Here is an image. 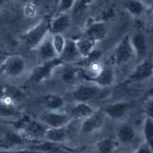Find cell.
Returning a JSON list of instances; mask_svg holds the SVG:
<instances>
[{"instance_id": "obj_1", "label": "cell", "mask_w": 153, "mask_h": 153, "mask_svg": "<svg viewBox=\"0 0 153 153\" xmlns=\"http://www.w3.org/2000/svg\"><path fill=\"white\" fill-rule=\"evenodd\" d=\"M19 126L18 132L23 138L33 143H38L44 139L48 126H46L41 120H34L30 118H22V116L18 119Z\"/></svg>"}, {"instance_id": "obj_2", "label": "cell", "mask_w": 153, "mask_h": 153, "mask_svg": "<svg viewBox=\"0 0 153 153\" xmlns=\"http://www.w3.org/2000/svg\"><path fill=\"white\" fill-rule=\"evenodd\" d=\"M50 34V21L44 19L23 34L22 42L27 49L36 50Z\"/></svg>"}, {"instance_id": "obj_3", "label": "cell", "mask_w": 153, "mask_h": 153, "mask_svg": "<svg viewBox=\"0 0 153 153\" xmlns=\"http://www.w3.org/2000/svg\"><path fill=\"white\" fill-rule=\"evenodd\" d=\"M134 58H136V53L130 41V35H125L112 51L110 61L112 65H122Z\"/></svg>"}, {"instance_id": "obj_4", "label": "cell", "mask_w": 153, "mask_h": 153, "mask_svg": "<svg viewBox=\"0 0 153 153\" xmlns=\"http://www.w3.org/2000/svg\"><path fill=\"white\" fill-rule=\"evenodd\" d=\"M26 70V61L21 55H10L0 64V73L7 78H19Z\"/></svg>"}, {"instance_id": "obj_5", "label": "cell", "mask_w": 153, "mask_h": 153, "mask_svg": "<svg viewBox=\"0 0 153 153\" xmlns=\"http://www.w3.org/2000/svg\"><path fill=\"white\" fill-rule=\"evenodd\" d=\"M64 62L59 57L49 60V61L41 62L38 66H36L31 71L29 79L34 82H45L48 79L55 73L56 69L62 65Z\"/></svg>"}, {"instance_id": "obj_6", "label": "cell", "mask_w": 153, "mask_h": 153, "mask_svg": "<svg viewBox=\"0 0 153 153\" xmlns=\"http://www.w3.org/2000/svg\"><path fill=\"white\" fill-rule=\"evenodd\" d=\"M153 76V55H146L135 67L128 80L130 82H140Z\"/></svg>"}, {"instance_id": "obj_7", "label": "cell", "mask_w": 153, "mask_h": 153, "mask_svg": "<svg viewBox=\"0 0 153 153\" xmlns=\"http://www.w3.org/2000/svg\"><path fill=\"white\" fill-rule=\"evenodd\" d=\"M41 121L46 126L50 128H60L66 127L72 120L69 114L62 112L60 111H49L40 116Z\"/></svg>"}, {"instance_id": "obj_8", "label": "cell", "mask_w": 153, "mask_h": 153, "mask_svg": "<svg viewBox=\"0 0 153 153\" xmlns=\"http://www.w3.org/2000/svg\"><path fill=\"white\" fill-rule=\"evenodd\" d=\"M103 88L96 85L95 83L91 82H87L85 83L79 84L75 87L73 90V98L76 102H86L94 99L96 96H98Z\"/></svg>"}, {"instance_id": "obj_9", "label": "cell", "mask_w": 153, "mask_h": 153, "mask_svg": "<svg viewBox=\"0 0 153 153\" xmlns=\"http://www.w3.org/2000/svg\"><path fill=\"white\" fill-rule=\"evenodd\" d=\"M105 114L103 111H94L93 114L83 119L80 126V131L83 134H92L96 131L100 130L105 123Z\"/></svg>"}, {"instance_id": "obj_10", "label": "cell", "mask_w": 153, "mask_h": 153, "mask_svg": "<svg viewBox=\"0 0 153 153\" xmlns=\"http://www.w3.org/2000/svg\"><path fill=\"white\" fill-rule=\"evenodd\" d=\"M83 34L91 38L92 40H94L96 43L102 42L108 35L107 23L102 21H99V19L91 22L87 25Z\"/></svg>"}, {"instance_id": "obj_11", "label": "cell", "mask_w": 153, "mask_h": 153, "mask_svg": "<svg viewBox=\"0 0 153 153\" xmlns=\"http://www.w3.org/2000/svg\"><path fill=\"white\" fill-rule=\"evenodd\" d=\"M130 106L127 102H115L107 105L104 108L105 115L112 120H121L128 114Z\"/></svg>"}, {"instance_id": "obj_12", "label": "cell", "mask_w": 153, "mask_h": 153, "mask_svg": "<svg viewBox=\"0 0 153 153\" xmlns=\"http://www.w3.org/2000/svg\"><path fill=\"white\" fill-rule=\"evenodd\" d=\"M59 58L62 60L64 63H79L82 59L79 51L76 47V41L73 39H67L66 45L64 47L61 54L59 55Z\"/></svg>"}, {"instance_id": "obj_13", "label": "cell", "mask_w": 153, "mask_h": 153, "mask_svg": "<svg viewBox=\"0 0 153 153\" xmlns=\"http://www.w3.org/2000/svg\"><path fill=\"white\" fill-rule=\"evenodd\" d=\"M71 22L72 19L69 13H58L50 21L51 34H63L70 27Z\"/></svg>"}, {"instance_id": "obj_14", "label": "cell", "mask_w": 153, "mask_h": 153, "mask_svg": "<svg viewBox=\"0 0 153 153\" xmlns=\"http://www.w3.org/2000/svg\"><path fill=\"white\" fill-rule=\"evenodd\" d=\"M130 41L135 51L136 57H146L147 52V41L146 34L142 30H137L130 36Z\"/></svg>"}, {"instance_id": "obj_15", "label": "cell", "mask_w": 153, "mask_h": 153, "mask_svg": "<svg viewBox=\"0 0 153 153\" xmlns=\"http://www.w3.org/2000/svg\"><path fill=\"white\" fill-rule=\"evenodd\" d=\"M36 51H37L38 58L41 62L49 61V60L58 57V55L53 48V45H52L51 34L37 47Z\"/></svg>"}, {"instance_id": "obj_16", "label": "cell", "mask_w": 153, "mask_h": 153, "mask_svg": "<svg viewBox=\"0 0 153 153\" xmlns=\"http://www.w3.org/2000/svg\"><path fill=\"white\" fill-rule=\"evenodd\" d=\"M90 82L95 83L96 85L100 86L101 88H107L111 86L115 82V74L112 67L105 65L101 73Z\"/></svg>"}, {"instance_id": "obj_17", "label": "cell", "mask_w": 153, "mask_h": 153, "mask_svg": "<svg viewBox=\"0 0 153 153\" xmlns=\"http://www.w3.org/2000/svg\"><path fill=\"white\" fill-rule=\"evenodd\" d=\"M95 110L86 102H76L69 112L72 119L83 120L94 114Z\"/></svg>"}, {"instance_id": "obj_18", "label": "cell", "mask_w": 153, "mask_h": 153, "mask_svg": "<svg viewBox=\"0 0 153 153\" xmlns=\"http://www.w3.org/2000/svg\"><path fill=\"white\" fill-rule=\"evenodd\" d=\"M22 117L19 111L14 104L8 103L0 100V118L8 122L9 120H18Z\"/></svg>"}, {"instance_id": "obj_19", "label": "cell", "mask_w": 153, "mask_h": 153, "mask_svg": "<svg viewBox=\"0 0 153 153\" xmlns=\"http://www.w3.org/2000/svg\"><path fill=\"white\" fill-rule=\"evenodd\" d=\"M55 73H57L59 79L62 82L66 83H70L73 80H75L76 76H78L79 70L76 69V66H74V64L63 63L62 65H60L56 69Z\"/></svg>"}, {"instance_id": "obj_20", "label": "cell", "mask_w": 153, "mask_h": 153, "mask_svg": "<svg viewBox=\"0 0 153 153\" xmlns=\"http://www.w3.org/2000/svg\"><path fill=\"white\" fill-rule=\"evenodd\" d=\"M137 136V133L135 128L130 124H122L117 129L116 132V137H117V140L122 144H130L135 140Z\"/></svg>"}, {"instance_id": "obj_21", "label": "cell", "mask_w": 153, "mask_h": 153, "mask_svg": "<svg viewBox=\"0 0 153 153\" xmlns=\"http://www.w3.org/2000/svg\"><path fill=\"white\" fill-rule=\"evenodd\" d=\"M75 41L82 58L87 57V56L96 49V45H97V43H96L94 40L87 37V36L84 34L79 39L75 40Z\"/></svg>"}, {"instance_id": "obj_22", "label": "cell", "mask_w": 153, "mask_h": 153, "mask_svg": "<svg viewBox=\"0 0 153 153\" xmlns=\"http://www.w3.org/2000/svg\"><path fill=\"white\" fill-rule=\"evenodd\" d=\"M67 131L65 127L60 128H50L48 127L44 140L51 143H60L67 140Z\"/></svg>"}, {"instance_id": "obj_23", "label": "cell", "mask_w": 153, "mask_h": 153, "mask_svg": "<svg viewBox=\"0 0 153 153\" xmlns=\"http://www.w3.org/2000/svg\"><path fill=\"white\" fill-rule=\"evenodd\" d=\"M124 8L133 18H140L147 10V7L140 0H126Z\"/></svg>"}, {"instance_id": "obj_24", "label": "cell", "mask_w": 153, "mask_h": 153, "mask_svg": "<svg viewBox=\"0 0 153 153\" xmlns=\"http://www.w3.org/2000/svg\"><path fill=\"white\" fill-rule=\"evenodd\" d=\"M117 146V142L111 138H106L96 143L95 149L97 153H114Z\"/></svg>"}, {"instance_id": "obj_25", "label": "cell", "mask_w": 153, "mask_h": 153, "mask_svg": "<svg viewBox=\"0 0 153 153\" xmlns=\"http://www.w3.org/2000/svg\"><path fill=\"white\" fill-rule=\"evenodd\" d=\"M44 102L50 111H60L65 105L64 99L56 94H48L44 98Z\"/></svg>"}, {"instance_id": "obj_26", "label": "cell", "mask_w": 153, "mask_h": 153, "mask_svg": "<svg viewBox=\"0 0 153 153\" xmlns=\"http://www.w3.org/2000/svg\"><path fill=\"white\" fill-rule=\"evenodd\" d=\"M143 134L144 142L153 148V119L146 116L143 120Z\"/></svg>"}, {"instance_id": "obj_27", "label": "cell", "mask_w": 153, "mask_h": 153, "mask_svg": "<svg viewBox=\"0 0 153 153\" xmlns=\"http://www.w3.org/2000/svg\"><path fill=\"white\" fill-rule=\"evenodd\" d=\"M51 37L52 45H53L54 50L59 57V55L61 54L62 51L64 50V47L66 45L67 38L64 37L63 34H51Z\"/></svg>"}, {"instance_id": "obj_28", "label": "cell", "mask_w": 153, "mask_h": 153, "mask_svg": "<svg viewBox=\"0 0 153 153\" xmlns=\"http://www.w3.org/2000/svg\"><path fill=\"white\" fill-rule=\"evenodd\" d=\"M116 17V10L114 6L108 5L106 7H104L102 11L100 12V16H99V21H102L104 22H108L114 19Z\"/></svg>"}, {"instance_id": "obj_29", "label": "cell", "mask_w": 153, "mask_h": 153, "mask_svg": "<svg viewBox=\"0 0 153 153\" xmlns=\"http://www.w3.org/2000/svg\"><path fill=\"white\" fill-rule=\"evenodd\" d=\"M78 0H59L58 13H69L74 9Z\"/></svg>"}, {"instance_id": "obj_30", "label": "cell", "mask_w": 153, "mask_h": 153, "mask_svg": "<svg viewBox=\"0 0 153 153\" xmlns=\"http://www.w3.org/2000/svg\"><path fill=\"white\" fill-rule=\"evenodd\" d=\"M93 2H94V0H78L73 11H75L76 13L82 12L83 10H85L87 7H89Z\"/></svg>"}, {"instance_id": "obj_31", "label": "cell", "mask_w": 153, "mask_h": 153, "mask_svg": "<svg viewBox=\"0 0 153 153\" xmlns=\"http://www.w3.org/2000/svg\"><path fill=\"white\" fill-rule=\"evenodd\" d=\"M0 153H46L39 150H35L33 148L26 147V148H21V149H14V148H10V149H4L0 150Z\"/></svg>"}, {"instance_id": "obj_32", "label": "cell", "mask_w": 153, "mask_h": 153, "mask_svg": "<svg viewBox=\"0 0 153 153\" xmlns=\"http://www.w3.org/2000/svg\"><path fill=\"white\" fill-rule=\"evenodd\" d=\"M144 114L147 117L153 119V98H147L144 105Z\"/></svg>"}, {"instance_id": "obj_33", "label": "cell", "mask_w": 153, "mask_h": 153, "mask_svg": "<svg viewBox=\"0 0 153 153\" xmlns=\"http://www.w3.org/2000/svg\"><path fill=\"white\" fill-rule=\"evenodd\" d=\"M134 153H153V148L144 142L137 148Z\"/></svg>"}, {"instance_id": "obj_34", "label": "cell", "mask_w": 153, "mask_h": 153, "mask_svg": "<svg viewBox=\"0 0 153 153\" xmlns=\"http://www.w3.org/2000/svg\"><path fill=\"white\" fill-rule=\"evenodd\" d=\"M140 1H142L147 8H150L153 6V0H140Z\"/></svg>"}, {"instance_id": "obj_35", "label": "cell", "mask_w": 153, "mask_h": 153, "mask_svg": "<svg viewBox=\"0 0 153 153\" xmlns=\"http://www.w3.org/2000/svg\"><path fill=\"white\" fill-rule=\"evenodd\" d=\"M146 97L147 98H153V85L147 90L146 92Z\"/></svg>"}, {"instance_id": "obj_36", "label": "cell", "mask_w": 153, "mask_h": 153, "mask_svg": "<svg viewBox=\"0 0 153 153\" xmlns=\"http://www.w3.org/2000/svg\"><path fill=\"white\" fill-rule=\"evenodd\" d=\"M4 149H10V147L7 146L6 144L0 143V150H4Z\"/></svg>"}, {"instance_id": "obj_37", "label": "cell", "mask_w": 153, "mask_h": 153, "mask_svg": "<svg viewBox=\"0 0 153 153\" xmlns=\"http://www.w3.org/2000/svg\"><path fill=\"white\" fill-rule=\"evenodd\" d=\"M149 19L150 21L153 22V6L150 7V11H149Z\"/></svg>"}, {"instance_id": "obj_38", "label": "cell", "mask_w": 153, "mask_h": 153, "mask_svg": "<svg viewBox=\"0 0 153 153\" xmlns=\"http://www.w3.org/2000/svg\"><path fill=\"white\" fill-rule=\"evenodd\" d=\"M1 122H6V121H4V120H2L1 118H0V123H1Z\"/></svg>"}, {"instance_id": "obj_39", "label": "cell", "mask_w": 153, "mask_h": 153, "mask_svg": "<svg viewBox=\"0 0 153 153\" xmlns=\"http://www.w3.org/2000/svg\"><path fill=\"white\" fill-rule=\"evenodd\" d=\"M114 153H118V152H116V151H114Z\"/></svg>"}]
</instances>
